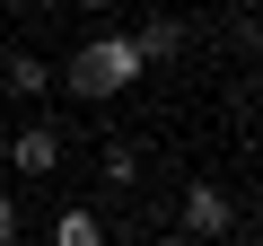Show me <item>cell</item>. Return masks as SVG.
Segmentation results:
<instances>
[{
    "mask_svg": "<svg viewBox=\"0 0 263 246\" xmlns=\"http://www.w3.org/2000/svg\"><path fill=\"white\" fill-rule=\"evenodd\" d=\"M18 229H27V211H18V194L0 185V246H18Z\"/></svg>",
    "mask_w": 263,
    "mask_h": 246,
    "instance_id": "8",
    "label": "cell"
},
{
    "mask_svg": "<svg viewBox=\"0 0 263 246\" xmlns=\"http://www.w3.org/2000/svg\"><path fill=\"white\" fill-rule=\"evenodd\" d=\"M70 9H88V18H105V9H114V0H70Z\"/></svg>",
    "mask_w": 263,
    "mask_h": 246,
    "instance_id": "9",
    "label": "cell"
},
{
    "mask_svg": "<svg viewBox=\"0 0 263 246\" xmlns=\"http://www.w3.org/2000/svg\"><path fill=\"white\" fill-rule=\"evenodd\" d=\"M141 36H88L70 62H62V88L70 97H88V106H105V97H123V88H141Z\"/></svg>",
    "mask_w": 263,
    "mask_h": 246,
    "instance_id": "1",
    "label": "cell"
},
{
    "mask_svg": "<svg viewBox=\"0 0 263 246\" xmlns=\"http://www.w3.org/2000/svg\"><path fill=\"white\" fill-rule=\"evenodd\" d=\"M132 36H141V62H149V71H158V62H184V53H193L184 18H149V27H132Z\"/></svg>",
    "mask_w": 263,
    "mask_h": 246,
    "instance_id": "5",
    "label": "cell"
},
{
    "mask_svg": "<svg viewBox=\"0 0 263 246\" xmlns=\"http://www.w3.org/2000/svg\"><path fill=\"white\" fill-rule=\"evenodd\" d=\"M9 167H18L27 185H44V176L62 167V132H53V123H18V132H9Z\"/></svg>",
    "mask_w": 263,
    "mask_h": 246,
    "instance_id": "3",
    "label": "cell"
},
{
    "mask_svg": "<svg viewBox=\"0 0 263 246\" xmlns=\"http://www.w3.org/2000/svg\"><path fill=\"white\" fill-rule=\"evenodd\" d=\"M53 246H105V220L79 211V202H62V211H53Z\"/></svg>",
    "mask_w": 263,
    "mask_h": 246,
    "instance_id": "6",
    "label": "cell"
},
{
    "mask_svg": "<svg viewBox=\"0 0 263 246\" xmlns=\"http://www.w3.org/2000/svg\"><path fill=\"white\" fill-rule=\"evenodd\" d=\"M97 185L132 194V185H141V150H132V141H105V159H97Z\"/></svg>",
    "mask_w": 263,
    "mask_h": 246,
    "instance_id": "7",
    "label": "cell"
},
{
    "mask_svg": "<svg viewBox=\"0 0 263 246\" xmlns=\"http://www.w3.org/2000/svg\"><path fill=\"white\" fill-rule=\"evenodd\" d=\"M0 88H9V97H18V106H27V97H44V88H53V62H44V53H27V44H18V53H9V62H0Z\"/></svg>",
    "mask_w": 263,
    "mask_h": 246,
    "instance_id": "4",
    "label": "cell"
},
{
    "mask_svg": "<svg viewBox=\"0 0 263 246\" xmlns=\"http://www.w3.org/2000/svg\"><path fill=\"white\" fill-rule=\"evenodd\" d=\"M184 237H237V202H228V185H184Z\"/></svg>",
    "mask_w": 263,
    "mask_h": 246,
    "instance_id": "2",
    "label": "cell"
},
{
    "mask_svg": "<svg viewBox=\"0 0 263 246\" xmlns=\"http://www.w3.org/2000/svg\"><path fill=\"white\" fill-rule=\"evenodd\" d=\"M18 9H53V0H18Z\"/></svg>",
    "mask_w": 263,
    "mask_h": 246,
    "instance_id": "10",
    "label": "cell"
}]
</instances>
